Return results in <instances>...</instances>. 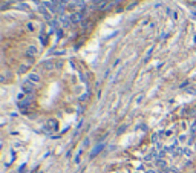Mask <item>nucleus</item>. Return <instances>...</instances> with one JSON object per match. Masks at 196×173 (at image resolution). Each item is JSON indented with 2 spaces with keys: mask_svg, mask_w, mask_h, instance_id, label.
Returning <instances> with one entry per match:
<instances>
[{
  "mask_svg": "<svg viewBox=\"0 0 196 173\" xmlns=\"http://www.w3.org/2000/svg\"><path fill=\"white\" fill-rule=\"evenodd\" d=\"M32 90H34V83H31V81L26 80V81L23 83V92L25 94H31Z\"/></svg>",
  "mask_w": 196,
  "mask_h": 173,
  "instance_id": "obj_1",
  "label": "nucleus"
},
{
  "mask_svg": "<svg viewBox=\"0 0 196 173\" xmlns=\"http://www.w3.org/2000/svg\"><path fill=\"white\" fill-rule=\"evenodd\" d=\"M103 147H104V145H103V144H100V145H98V147H97V149L94 150V152H92V155H90L92 158H94V156H95V155H97L98 152H101V149H103Z\"/></svg>",
  "mask_w": 196,
  "mask_h": 173,
  "instance_id": "obj_4",
  "label": "nucleus"
},
{
  "mask_svg": "<svg viewBox=\"0 0 196 173\" xmlns=\"http://www.w3.org/2000/svg\"><path fill=\"white\" fill-rule=\"evenodd\" d=\"M39 75L37 74H29V77H28V81H31V83H34V84H37L39 83Z\"/></svg>",
  "mask_w": 196,
  "mask_h": 173,
  "instance_id": "obj_2",
  "label": "nucleus"
},
{
  "mask_svg": "<svg viewBox=\"0 0 196 173\" xmlns=\"http://www.w3.org/2000/svg\"><path fill=\"white\" fill-rule=\"evenodd\" d=\"M26 54H28V55H29V57H34V55H35V54H37V48H34V46H31V48H29V49H28V51H26Z\"/></svg>",
  "mask_w": 196,
  "mask_h": 173,
  "instance_id": "obj_3",
  "label": "nucleus"
}]
</instances>
